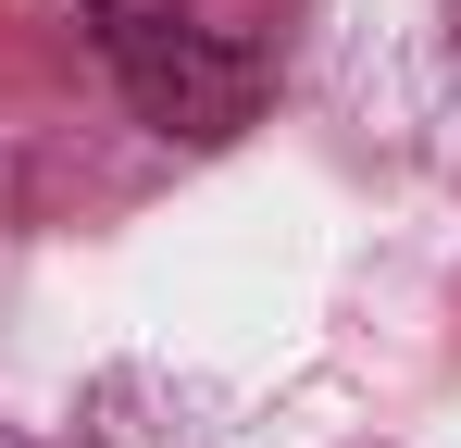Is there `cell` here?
<instances>
[{
	"label": "cell",
	"mask_w": 461,
	"mask_h": 448,
	"mask_svg": "<svg viewBox=\"0 0 461 448\" xmlns=\"http://www.w3.org/2000/svg\"><path fill=\"white\" fill-rule=\"evenodd\" d=\"M100 50H113L125 100L150 112L162 138H237L249 100H262L249 50H225L187 0H100Z\"/></svg>",
	"instance_id": "obj_1"
}]
</instances>
